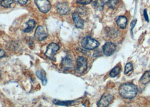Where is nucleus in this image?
<instances>
[{
  "label": "nucleus",
  "mask_w": 150,
  "mask_h": 107,
  "mask_svg": "<svg viewBox=\"0 0 150 107\" xmlns=\"http://www.w3.org/2000/svg\"><path fill=\"white\" fill-rule=\"evenodd\" d=\"M77 11L81 15H85L87 12V8L84 6H80L77 8Z\"/></svg>",
  "instance_id": "nucleus-22"
},
{
  "label": "nucleus",
  "mask_w": 150,
  "mask_h": 107,
  "mask_svg": "<svg viewBox=\"0 0 150 107\" xmlns=\"http://www.w3.org/2000/svg\"><path fill=\"white\" fill-rule=\"evenodd\" d=\"M99 45V43L90 37H85L81 41V46L87 50H94Z\"/></svg>",
  "instance_id": "nucleus-2"
},
{
  "label": "nucleus",
  "mask_w": 150,
  "mask_h": 107,
  "mask_svg": "<svg viewBox=\"0 0 150 107\" xmlns=\"http://www.w3.org/2000/svg\"><path fill=\"white\" fill-rule=\"evenodd\" d=\"M57 10L58 14L61 15H66L69 12V8L68 6V4L66 2L59 3L57 5Z\"/></svg>",
  "instance_id": "nucleus-9"
},
{
  "label": "nucleus",
  "mask_w": 150,
  "mask_h": 107,
  "mask_svg": "<svg viewBox=\"0 0 150 107\" xmlns=\"http://www.w3.org/2000/svg\"><path fill=\"white\" fill-rule=\"evenodd\" d=\"M73 103L72 101H60L57 99H54L53 100V103L55 105H59V106H68L71 105Z\"/></svg>",
  "instance_id": "nucleus-16"
},
{
  "label": "nucleus",
  "mask_w": 150,
  "mask_h": 107,
  "mask_svg": "<svg viewBox=\"0 0 150 107\" xmlns=\"http://www.w3.org/2000/svg\"><path fill=\"white\" fill-rule=\"evenodd\" d=\"M12 4H13V0H2L1 2V5L5 8L10 7Z\"/></svg>",
  "instance_id": "nucleus-19"
},
{
  "label": "nucleus",
  "mask_w": 150,
  "mask_h": 107,
  "mask_svg": "<svg viewBox=\"0 0 150 107\" xmlns=\"http://www.w3.org/2000/svg\"><path fill=\"white\" fill-rule=\"evenodd\" d=\"M1 73H0V78H1Z\"/></svg>",
  "instance_id": "nucleus-29"
},
{
  "label": "nucleus",
  "mask_w": 150,
  "mask_h": 107,
  "mask_svg": "<svg viewBox=\"0 0 150 107\" xmlns=\"http://www.w3.org/2000/svg\"><path fill=\"white\" fill-rule=\"evenodd\" d=\"M59 50V46L57 45L56 44L51 43L47 47V49L45 53V55L48 58H50L53 60L54 56L58 51Z\"/></svg>",
  "instance_id": "nucleus-5"
},
{
  "label": "nucleus",
  "mask_w": 150,
  "mask_h": 107,
  "mask_svg": "<svg viewBox=\"0 0 150 107\" xmlns=\"http://www.w3.org/2000/svg\"><path fill=\"white\" fill-rule=\"evenodd\" d=\"M5 55V52L4 50L0 49V58L4 57Z\"/></svg>",
  "instance_id": "nucleus-27"
},
{
  "label": "nucleus",
  "mask_w": 150,
  "mask_h": 107,
  "mask_svg": "<svg viewBox=\"0 0 150 107\" xmlns=\"http://www.w3.org/2000/svg\"><path fill=\"white\" fill-rule=\"evenodd\" d=\"M102 49L104 55L107 56H109L115 53L116 49V46L112 42H107L103 46Z\"/></svg>",
  "instance_id": "nucleus-7"
},
{
  "label": "nucleus",
  "mask_w": 150,
  "mask_h": 107,
  "mask_svg": "<svg viewBox=\"0 0 150 107\" xmlns=\"http://www.w3.org/2000/svg\"><path fill=\"white\" fill-rule=\"evenodd\" d=\"M100 55H101V52H100L99 50H97L94 53V57H98Z\"/></svg>",
  "instance_id": "nucleus-26"
},
{
  "label": "nucleus",
  "mask_w": 150,
  "mask_h": 107,
  "mask_svg": "<svg viewBox=\"0 0 150 107\" xmlns=\"http://www.w3.org/2000/svg\"><path fill=\"white\" fill-rule=\"evenodd\" d=\"M15 1L18 3H19V4L22 5H25L28 2V0H15Z\"/></svg>",
  "instance_id": "nucleus-24"
},
{
  "label": "nucleus",
  "mask_w": 150,
  "mask_h": 107,
  "mask_svg": "<svg viewBox=\"0 0 150 107\" xmlns=\"http://www.w3.org/2000/svg\"><path fill=\"white\" fill-rule=\"evenodd\" d=\"M119 3V0H109L107 2L108 6L111 8H115Z\"/></svg>",
  "instance_id": "nucleus-20"
},
{
  "label": "nucleus",
  "mask_w": 150,
  "mask_h": 107,
  "mask_svg": "<svg viewBox=\"0 0 150 107\" xmlns=\"http://www.w3.org/2000/svg\"><path fill=\"white\" fill-rule=\"evenodd\" d=\"M113 98V97L112 95L105 93L103 94L101 99L98 102V106L99 107H108L112 101Z\"/></svg>",
  "instance_id": "nucleus-6"
},
{
  "label": "nucleus",
  "mask_w": 150,
  "mask_h": 107,
  "mask_svg": "<svg viewBox=\"0 0 150 107\" xmlns=\"http://www.w3.org/2000/svg\"><path fill=\"white\" fill-rule=\"evenodd\" d=\"M36 75L39 79H40L42 81L43 85H46L47 84V78L46 77V73L44 70H38L36 72Z\"/></svg>",
  "instance_id": "nucleus-12"
},
{
  "label": "nucleus",
  "mask_w": 150,
  "mask_h": 107,
  "mask_svg": "<svg viewBox=\"0 0 150 107\" xmlns=\"http://www.w3.org/2000/svg\"><path fill=\"white\" fill-rule=\"evenodd\" d=\"M72 19L75 23V26L77 28H80V29L83 28L84 26V21L81 18V17L77 13H74L72 14Z\"/></svg>",
  "instance_id": "nucleus-10"
},
{
  "label": "nucleus",
  "mask_w": 150,
  "mask_h": 107,
  "mask_svg": "<svg viewBox=\"0 0 150 107\" xmlns=\"http://www.w3.org/2000/svg\"><path fill=\"white\" fill-rule=\"evenodd\" d=\"M104 5H105V2L103 0H96L94 3V8L99 11L103 10Z\"/></svg>",
  "instance_id": "nucleus-15"
},
{
  "label": "nucleus",
  "mask_w": 150,
  "mask_h": 107,
  "mask_svg": "<svg viewBox=\"0 0 150 107\" xmlns=\"http://www.w3.org/2000/svg\"><path fill=\"white\" fill-rule=\"evenodd\" d=\"M143 14H144V19L145 20L147 21V22H149V16L147 15V10H144V12H143Z\"/></svg>",
  "instance_id": "nucleus-25"
},
{
  "label": "nucleus",
  "mask_w": 150,
  "mask_h": 107,
  "mask_svg": "<svg viewBox=\"0 0 150 107\" xmlns=\"http://www.w3.org/2000/svg\"><path fill=\"white\" fill-rule=\"evenodd\" d=\"M121 72V67L120 66H116L115 68H113L110 72V76L111 77H115L117 76Z\"/></svg>",
  "instance_id": "nucleus-17"
},
{
  "label": "nucleus",
  "mask_w": 150,
  "mask_h": 107,
  "mask_svg": "<svg viewBox=\"0 0 150 107\" xmlns=\"http://www.w3.org/2000/svg\"><path fill=\"white\" fill-rule=\"evenodd\" d=\"M35 2L40 11L46 13L51 9L52 6L48 0H35Z\"/></svg>",
  "instance_id": "nucleus-4"
},
{
  "label": "nucleus",
  "mask_w": 150,
  "mask_h": 107,
  "mask_svg": "<svg viewBox=\"0 0 150 107\" xmlns=\"http://www.w3.org/2000/svg\"><path fill=\"white\" fill-rule=\"evenodd\" d=\"M141 82L143 84H146L150 82V70L146 71L142 77Z\"/></svg>",
  "instance_id": "nucleus-14"
},
{
  "label": "nucleus",
  "mask_w": 150,
  "mask_h": 107,
  "mask_svg": "<svg viewBox=\"0 0 150 107\" xmlns=\"http://www.w3.org/2000/svg\"><path fill=\"white\" fill-rule=\"evenodd\" d=\"M138 92L137 87L132 84H121L119 90L120 96L124 99H128L134 98L137 95Z\"/></svg>",
  "instance_id": "nucleus-1"
},
{
  "label": "nucleus",
  "mask_w": 150,
  "mask_h": 107,
  "mask_svg": "<svg viewBox=\"0 0 150 107\" xmlns=\"http://www.w3.org/2000/svg\"><path fill=\"white\" fill-rule=\"evenodd\" d=\"M27 24L28 27H27V28H25V29L24 30V32L25 33H30V32L32 31V30L34 29V28L35 27L36 22H35V21L34 20L30 19V20H29L27 22Z\"/></svg>",
  "instance_id": "nucleus-13"
},
{
  "label": "nucleus",
  "mask_w": 150,
  "mask_h": 107,
  "mask_svg": "<svg viewBox=\"0 0 150 107\" xmlns=\"http://www.w3.org/2000/svg\"><path fill=\"white\" fill-rule=\"evenodd\" d=\"M62 65L66 69L70 68L72 67V61L66 57L62 61Z\"/></svg>",
  "instance_id": "nucleus-18"
},
{
  "label": "nucleus",
  "mask_w": 150,
  "mask_h": 107,
  "mask_svg": "<svg viewBox=\"0 0 150 107\" xmlns=\"http://www.w3.org/2000/svg\"><path fill=\"white\" fill-rule=\"evenodd\" d=\"M48 34L45 28L42 26H38L35 33V37L38 41H42L47 38Z\"/></svg>",
  "instance_id": "nucleus-8"
},
{
  "label": "nucleus",
  "mask_w": 150,
  "mask_h": 107,
  "mask_svg": "<svg viewBox=\"0 0 150 107\" xmlns=\"http://www.w3.org/2000/svg\"><path fill=\"white\" fill-rule=\"evenodd\" d=\"M133 64L132 63H128L125 65V70H124V73L125 75H127L129 72L132 71L133 70Z\"/></svg>",
  "instance_id": "nucleus-21"
},
{
  "label": "nucleus",
  "mask_w": 150,
  "mask_h": 107,
  "mask_svg": "<svg viewBox=\"0 0 150 107\" xmlns=\"http://www.w3.org/2000/svg\"><path fill=\"white\" fill-rule=\"evenodd\" d=\"M136 22H137V20H133V21H132V24H131V26H132L131 31H132V30H133V29L134 27L135 26V23H136Z\"/></svg>",
  "instance_id": "nucleus-28"
},
{
  "label": "nucleus",
  "mask_w": 150,
  "mask_h": 107,
  "mask_svg": "<svg viewBox=\"0 0 150 107\" xmlns=\"http://www.w3.org/2000/svg\"><path fill=\"white\" fill-rule=\"evenodd\" d=\"M88 68L87 59L83 56H79L77 60V65L76 68V73L81 75L84 73Z\"/></svg>",
  "instance_id": "nucleus-3"
},
{
  "label": "nucleus",
  "mask_w": 150,
  "mask_h": 107,
  "mask_svg": "<svg viewBox=\"0 0 150 107\" xmlns=\"http://www.w3.org/2000/svg\"><path fill=\"white\" fill-rule=\"evenodd\" d=\"M92 0H76V2L80 4V5H85L89 4L91 2Z\"/></svg>",
  "instance_id": "nucleus-23"
},
{
  "label": "nucleus",
  "mask_w": 150,
  "mask_h": 107,
  "mask_svg": "<svg viewBox=\"0 0 150 107\" xmlns=\"http://www.w3.org/2000/svg\"><path fill=\"white\" fill-rule=\"evenodd\" d=\"M127 23H128V19H127L126 17L123 16H119L117 20H116V24L117 26L121 29H125L127 27Z\"/></svg>",
  "instance_id": "nucleus-11"
}]
</instances>
